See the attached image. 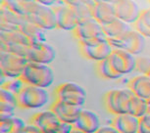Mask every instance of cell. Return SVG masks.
Here are the masks:
<instances>
[{
    "label": "cell",
    "instance_id": "cell-23",
    "mask_svg": "<svg viewBox=\"0 0 150 133\" xmlns=\"http://www.w3.org/2000/svg\"><path fill=\"white\" fill-rule=\"evenodd\" d=\"M19 30L29 38L30 43H38V42L46 41V33L45 30L40 27L35 25L29 19H24L22 24L20 25Z\"/></svg>",
    "mask_w": 150,
    "mask_h": 133
},
{
    "label": "cell",
    "instance_id": "cell-16",
    "mask_svg": "<svg viewBox=\"0 0 150 133\" xmlns=\"http://www.w3.org/2000/svg\"><path fill=\"white\" fill-rule=\"evenodd\" d=\"M92 17L102 25L114 21L117 18L114 1L112 2L105 1V0H93Z\"/></svg>",
    "mask_w": 150,
    "mask_h": 133
},
{
    "label": "cell",
    "instance_id": "cell-4",
    "mask_svg": "<svg viewBox=\"0 0 150 133\" xmlns=\"http://www.w3.org/2000/svg\"><path fill=\"white\" fill-rule=\"evenodd\" d=\"M19 108L27 110L41 109L49 103V93L45 88L28 85L17 96Z\"/></svg>",
    "mask_w": 150,
    "mask_h": 133
},
{
    "label": "cell",
    "instance_id": "cell-25",
    "mask_svg": "<svg viewBox=\"0 0 150 133\" xmlns=\"http://www.w3.org/2000/svg\"><path fill=\"white\" fill-rule=\"evenodd\" d=\"M2 2L17 15L25 19H28L30 16L38 3L35 0H5Z\"/></svg>",
    "mask_w": 150,
    "mask_h": 133
},
{
    "label": "cell",
    "instance_id": "cell-28",
    "mask_svg": "<svg viewBox=\"0 0 150 133\" xmlns=\"http://www.w3.org/2000/svg\"><path fill=\"white\" fill-rule=\"evenodd\" d=\"M147 113H148V102L147 100H144V99L137 97L134 94L132 98L131 99V102H129L128 114H131L140 118Z\"/></svg>",
    "mask_w": 150,
    "mask_h": 133
},
{
    "label": "cell",
    "instance_id": "cell-12",
    "mask_svg": "<svg viewBox=\"0 0 150 133\" xmlns=\"http://www.w3.org/2000/svg\"><path fill=\"white\" fill-rule=\"evenodd\" d=\"M28 19L38 25V27H40L45 32L55 30L57 27L54 8L42 5L39 3V1H38L35 9Z\"/></svg>",
    "mask_w": 150,
    "mask_h": 133
},
{
    "label": "cell",
    "instance_id": "cell-15",
    "mask_svg": "<svg viewBox=\"0 0 150 133\" xmlns=\"http://www.w3.org/2000/svg\"><path fill=\"white\" fill-rule=\"evenodd\" d=\"M30 121V123L38 127L42 133H54L62 123L51 109L35 114Z\"/></svg>",
    "mask_w": 150,
    "mask_h": 133
},
{
    "label": "cell",
    "instance_id": "cell-26",
    "mask_svg": "<svg viewBox=\"0 0 150 133\" xmlns=\"http://www.w3.org/2000/svg\"><path fill=\"white\" fill-rule=\"evenodd\" d=\"M27 125L26 121L16 115L0 118V133H23Z\"/></svg>",
    "mask_w": 150,
    "mask_h": 133
},
{
    "label": "cell",
    "instance_id": "cell-33",
    "mask_svg": "<svg viewBox=\"0 0 150 133\" xmlns=\"http://www.w3.org/2000/svg\"><path fill=\"white\" fill-rule=\"evenodd\" d=\"M138 133H150V113H147L139 118Z\"/></svg>",
    "mask_w": 150,
    "mask_h": 133
},
{
    "label": "cell",
    "instance_id": "cell-27",
    "mask_svg": "<svg viewBox=\"0 0 150 133\" xmlns=\"http://www.w3.org/2000/svg\"><path fill=\"white\" fill-rule=\"evenodd\" d=\"M67 2L74 8L80 22L93 18L92 17L93 0H67Z\"/></svg>",
    "mask_w": 150,
    "mask_h": 133
},
{
    "label": "cell",
    "instance_id": "cell-11",
    "mask_svg": "<svg viewBox=\"0 0 150 133\" xmlns=\"http://www.w3.org/2000/svg\"><path fill=\"white\" fill-rule=\"evenodd\" d=\"M26 58L29 62L50 65L56 58V50L47 41L32 43L28 49Z\"/></svg>",
    "mask_w": 150,
    "mask_h": 133
},
{
    "label": "cell",
    "instance_id": "cell-10",
    "mask_svg": "<svg viewBox=\"0 0 150 133\" xmlns=\"http://www.w3.org/2000/svg\"><path fill=\"white\" fill-rule=\"evenodd\" d=\"M113 69L119 75L124 76L135 70L137 56L123 49H114L108 58Z\"/></svg>",
    "mask_w": 150,
    "mask_h": 133
},
{
    "label": "cell",
    "instance_id": "cell-3",
    "mask_svg": "<svg viewBox=\"0 0 150 133\" xmlns=\"http://www.w3.org/2000/svg\"><path fill=\"white\" fill-rule=\"evenodd\" d=\"M74 34L80 41L81 45L97 43L107 39L102 25L94 18H90L79 23Z\"/></svg>",
    "mask_w": 150,
    "mask_h": 133
},
{
    "label": "cell",
    "instance_id": "cell-2",
    "mask_svg": "<svg viewBox=\"0 0 150 133\" xmlns=\"http://www.w3.org/2000/svg\"><path fill=\"white\" fill-rule=\"evenodd\" d=\"M32 44L29 38L20 30L0 32V50L12 54L27 57L28 49Z\"/></svg>",
    "mask_w": 150,
    "mask_h": 133
},
{
    "label": "cell",
    "instance_id": "cell-7",
    "mask_svg": "<svg viewBox=\"0 0 150 133\" xmlns=\"http://www.w3.org/2000/svg\"><path fill=\"white\" fill-rule=\"evenodd\" d=\"M29 63L26 57L8 52H0V75L7 79L22 77L24 70Z\"/></svg>",
    "mask_w": 150,
    "mask_h": 133
},
{
    "label": "cell",
    "instance_id": "cell-35",
    "mask_svg": "<svg viewBox=\"0 0 150 133\" xmlns=\"http://www.w3.org/2000/svg\"><path fill=\"white\" fill-rule=\"evenodd\" d=\"M23 133H42V132L38 128V127L30 123V124H28Z\"/></svg>",
    "mask_w": 150,
    "mask_h": 133
},
{
    "label": "cell",
    "instance_id": "cell-9",
    "mask_svg": "<svg viewBox=\"0 0 150 133\" xmlns=\"http://www.w3.org/2000/svg\"><path fill=\"white\" fill-rule=\"evenodd\" d=\"M56 14V23L57 27L66 32H75L78 27L79 18L74 8L66 1H60L56 7H54Z\"/></svg>",
    "mask_w": 150,
    "mask_h": 133
},
{
    "label": "cell",
    "instance_id": "cell-19",
    "mask_svg": "<svg viewBox=\"0 0 150 133\" xmlns=\"http://www.w3.org/2000/svg\"><path fill=\"white\" fill-rule=\"evenodd\" d=\"M25 18L17 15L3 2L0 6V32H11L19 30L20 25Z\"/></svg>",
    "mask_w": 150,
    "mask_h": 133
},
{
    "label": "cell",
    "instance_id": "cell-17",
    "mask_svg": "<svg viewBox=\"0 0 150 133\" xmlns=\"http://www.w3.org/2000/svg\"><path fill=\"white\" fill-rule=\"evenodd\" d=\"M73 126L84 133H95L101 127L100 118L95 112L83 109Z\"/></svg>",
    "mask_w": 150,
    "mask_h": 133
},
{
    "label": "cell",
    "instance_id": "cell-8",
    "mask_svg": "<svg viewBox=\"0 0 150 133\" xmlns=\"http://www.w3.org/2000/svg\"><path fill=\"white\" fill-rule=\"evenodd\" d=\"M109 42L114 49H123L134 56H138L142 53L145 48L146 38L137 30L132 29L122 37L114 40H109Z\"/></svg>",
    "mask_w": 150,
    "mask_h": 133
},
{
    "label": "cell",
    "instance_id": "cell-31",
    "mask_svg": "<svg viewBox=\"0 0 150 133\" xmlns=\"http://www.w3.org/2000/svg\"><path fill=\"white\" fill-rule=\"evenodd\" d=\"M25 86H26V82L23 80L22 77H19V78L7 79L6 82H5L1 87L18 96L20 94V92L24 89Z\"/></svg>",
    "mask_w": 150,
    "mask_h": 133
},
{
    "label": "cell",
    "instance_id": "cell-1",
    "mask_svg": "<svg viewBox=\"0 0 150 133\" xmlns=\"http://www.w3.org/2000/svg\"><path fill=\"white\" fill-rule=\"evenodd\" d=\"M22 78L28 85L47 89L54 81V72L50 65L29 62L24 70Z\"/></svg>",
    "mask_w": 150,
    "mask_h": 133
},
{
    "label": "cell",
    "instance_id": "cell-20",
    "mask_svg": "<svg viewBox=\"0 0 150 133\" xmlns=\"http://www.w3.org/2000/svg\"><path fill=\"white\" fill-rule=\"evenodd\" d=\"M111 125L120 133H138L139 118L131 114H122L115 115Z\"/></svg>",
    "mask_w": 150,
    "mask_h": 133
},
{
    "label": "cell",
    "instance_id": "cell-30",
    "mask_svg": "<svg viewBox=\"0 0 150 133\" xmlns=\"http://www.w3.org/2000/svg\"><path fill=\"white\" fill-rule=\"evenodd\" d=\"M98 73L100 75L101 77L105 79H110V80H115V79H119L122 77V75L116 72V70L113 69V67L110 64L109 59H106L100 63H98L97 66Z\"/></svg>",
    "mask_w": 150,
    "mask_h": 133
},
{
    "label": "cell",
    "instance_id": "cell-6",
    "mask_svg": "<svg viewBox=\"0 0 150 133\" xmlns=\"http://www.w3.org/2000/svg\"><path fill=\"white\" fill-rule=\"evenodd\" d=\"M55 96L56 100L81 108L86 101V89L74 81H66L58 85L55 89Z\"/></svg>",
    "mask_w": 150,
    "mask_h": 133
},
{
    "label": "cell",
    "instance_id": "cell-32",
    "mask_svg": "<svg viewBox=\"0 0 150 133\" xmlns=\"http://www.w3.org/2000/svg\"><path fill=\"white\" fill-rule=\"evenodd\" d=\"M135 70L140 75H150V57L148 56H138L137 57V65Z\"/></svg>",
    "mask_w": 150,
    "mask_h": 133
},
{
    "label": "cell",
    "instance_id": "cell-24",
    "mask_svg": "<svg viewBox=\"0 0 150 133\" xmlns=\"http://www.w3.org/2000/svg\"><path fill=\"white\" fill-rule=\"evenodd\" d=\"M102 27L104 33H105L108 40H114V39L120 38L132 30L131 25L127 24L118 18H116L114 21L110 22L108 24L102 25Z\"/></svg>",
    "mask_w": 150,
    "mask_h": 133
},
{
    "label": "cell",
    "instance_id": "cell-34",
    "mask_svg": "<svg viewBox=\"0 0 150 133\" xmlns=\"http://www.w3.org/2000/svg\"><path fill=\"white\" fill-rule=\"evenodd\" d=\"M95 133H120V132L112 125H104L101 126Z\"/></svg>",
    "mask_w": 150,
    "mask_h": 133
},
{
    "label": "cell",
    "instance_id": "cell-22",
    "mask_svg": "<svg viewBox=\"0 0 150 133\" xmlns=\"http://www.w3.org/2000/svg\"><path fill=\"white\" fill-rule=\"evenodd\" d=\"M128 87L135 96L148 101L150 99V76L139 75L129 81Z\"/></svg>",
    "mask_w": 150,
    "mask_h": 133
},
{
    "label": "cell",
    "instance_id": "cell-37",
    "mask_svg": "<svg viewBox=\"0 0 150 133\" xmlns=\"http://www.w3.org/2000/svg\"><path fill=\"white\" fill-rule=\"evenodd\" d=\"M147 102H148V113H150V99Z\"/></svg>",
    "mask_w": 150,
    "mask_h": 133
},
{
    "label": "cell",
    "instance_id": "cell-5",
    "mask_svg": "<svg viewBox=\"0 0 150 133\" xmlns=\"http://www.w3.org/2000/svg\"><path fill=\"white\" fill-rule=\"evenodd\" d=\"M134 93L129 87L109 90L104 96V105L109 113L118 115L128 114L129 106Z\"/></svg>",
    "mask_w": 150,
    "mask_h": 133
},
{
    "label": "cell",
    "instance_id": "cell-36",
    "mask_svg": "<svg viewBox=\"0 0 150 133\" xmlns=\"http://www.w3.org/2000/svg\"><path fill=\"white\" fill-rule=\"evenodd\" d=\"M71 133H84V132L81 131V130H79V129H77V128H75V127H74L73 130L71 131Z\"/></svg>",
    "mask_w": 150,
    "mask_h": 133
},
{
    "label": "cell",
    "instance_id": "cell-14",
    "mask_svg": "<svg viewBox=\"0 0 150 133\" xmlns=\"http://www.w3.org/2000/svg\"><path fill=\"white\" fill-rule=\"evenodd\" d=\"M81 50L86 58L100 63L110 57L114 48L112 47L108 39H105L97 43L81 45Z\"/></svg>",
    "mask_w": 150,
    "mask_h": 133
},
{
    "label": "cell",
    "instance_id": "cell-18",
    "mask_svg": "<svg viewBox=\"0 0 150 133\" xmlns=\"http://www.w3.org/2000/svg\"><path fill=\"white\" fill-rule=\"evenodd\" d=\"M54 114L57 115V118L62 122L69 123L74 125L77 118L80 115L83 108L81 107L72 106V105L66 104L64 102H61L59 100H55V102L51 105V108Z\"/></svg>",
    "mask_w": 150,
    "mask_h": 133
},
{
    "label": "cell",
    "instance_id": "cell-21",
    "mask_svg": "<svg viewBox=\"0 0 150 133\" xmlns=\"http://www.w3.org/2000/svg\"><path fill=\"white\" fill-rule=\"evenodd\" d=\"M19 108L17 95L4 88H0V118L15 117V111Z\"/></svg>",
    "mask_w": 150,
    "mask_h": 133
},
{
    "label": "cell",
    "instance_id": "cell-38",
    "mask_svg": "<svg viewBox=\"0 0 150 133\" xmlns=\"http://www.w3.org/2000/svg\"><path fill=\"white\" fill-rule=\"evenodd\" d=\"M149 76H150V75H149Z\"/></svg>",
    "mask_w": 150,
    "mask_h": 133
},
{
    "label": "cell",
    "instance_id": "cell-29",
    "mask_svg": "<svg viewBox=\"0 0 150 133\" xmlns=\"http://www.w3.org/2000/svg\"><path fill=\"white\" fill-rule=\"evenodd\" d=\"M134 30L140 32L145 38H150V7L141 10L139 19L134 24Z\"/></svg>",
    "mask_w": 150,
    "mask_h": 133
},
{
    "label": "cell",
    "instance_id": "cell-13",
    "mask_svg": "<svg viewBox=\"0 0 150 133\" xmlns=\"http://www.w3.org/2000/svg\"><path fill=\"white\" fill-rule=\"evenodd\" d=\"M116 17L129 25L135 24L140 17L141 10L137 2L134 0L114 1Z\"/></svg>",
    "mask_w": 150,
    "mask_h": 133
}]
</instances>
